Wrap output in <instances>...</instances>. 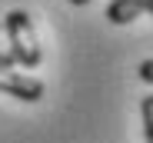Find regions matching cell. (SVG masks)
Here are the masks:
<instances>
[{
	"mask_svg": "<svg viewBox=\"0 0 153 143\" xmlns=\"http://www.w3.org/2000/svg\"><path fill=\"white\" fill-rule=\"evenodd\" d=\"M140 113H143V136L146 143H153V93H146L140 100Z\"/></svg>",
	"mask_w": 153,
	"mask_h": 143,
	"instance_id": "obj_4",
	"label": "cell"
},
{
	"mask_svg": "<svg viewBox=\"0 0 153 143\" xmlns=\"http://www.w3.org/2000/svg\"><path fill=\"white\" fill-rule=\"evenodd\" d=\"M143 13H146V0H110V4H107V20L117 23V27L133 23Z\"/></svg>",
	"mask_w": 153,
	"mask_h": 143,
	"instance_id": "obj_3",
	"label": "cell"
},
{
	"mask_svg": "<svg viewBox=\"0 0 153 143\" xmlns=\"http://www.w3.org/2000/svg\"><path fill=\"white\" fill-rule=\"evenodd\" d=\"M137 77H140L143 83H153V57H150V60H143V63L137 67Z\"/></svg>",
	"mask_w": 153,
	"mask_h": 143,
	"instance_id": "obj_6",
	"label": "cell"
},
{
	"mask_svg": "<svg viewBox=\"0 0 153 143\" xmlns=\"http://www.w3.org/2000/svg\"><path fill=\"white\" fill-rule=\"evenodd\" d=\"M0 93H10V97L23 100V103H37L43 97V83L37 77L17 73L13 67H0Z\"/></svg>",
	"mask_w": 153,
	"mask_h": 143,
	"instance_id": "obj_2",
	"label": "cell"
},
{
	"mask_svg": "<svg viewBox=\"0 0 153 143\" xmlns=\"http://www.w3.org/2000/svg\"><path fill=\"white\" fill-rule=\"evenodd\" d=\"M4 30H7V40H10V50L17 57V63L23 67H37L40 63V43H37V30H33V20L27 10H10L4 17Z\"/></svg>",
	"mask_w": 153,
	"mask_h": 143,
	"instance_id": "obj_1",
	"label": "cell"
},
{
	"mask_svg": "<svg viewBox=\"0 0 153 143\" xmlns=\"http://www.w3.org/2000/svg\"><path fill=\"white\" fill-rule=\"evenodd\" d=\"M146 13H153V0H146Z\"/></svg>",
	"mask_w": 153,
	"mask_h": 143,
	"instance_id": "obj_7",
	"label": "cell"
},
{
	"mask_svg": "<svg viewBox=\"0 0 153 143\" xmlns=\"http://www.w3.org/2000/svg\"><path fill=\"white\" fill-rule=\"evenodd\" d=\"M70 4H90V0H70Z\"/></svg>",
	"mask_w": 153,
	"mask_h": 143,
	"instance_id": "obj_8",
	"label": "cell"
},
{
	"mask_svg": "<svg viewBox=\"0 0 153 143\" xmlns=\"http://www.w3.org/2000/svg\"><path fill=\"white\" fill-rule=\"evenodd\" d=\"M17 57L10 50V40H7V30H4V23H0V67H13Z\"/></svg>",
	"mask_w": 153,
	"mask_h": 143,
	"instance_id": "obj_5",
	"label": "cell"
}]
</instances>
